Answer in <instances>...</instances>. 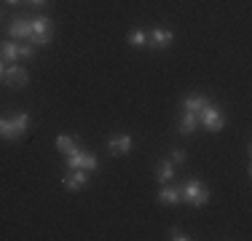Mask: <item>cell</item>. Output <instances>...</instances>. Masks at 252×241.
I'll return each mask as SVG.
<instances>
[{
	"label": "cell",
	"mask_w": 252,
	"mask_h": 241,
	"mask_svg": "<svg viewBox=\"0 0 252 241\" xmlns=\"http://www.w3.org/2000/svg\"><path fill=\"white\" fill-rule=\"evenodd\" d=\"M180 201L190 204V207H207L209 204V188L201 180H188V182L180 185Z\"/></svg>",
	"instance_id": "6da1fadb"
},
{
	"label": "cell",
	"mask_w": 252,
	"mask_h": 241,
	"mask_svg": "<svg viewBox=\"0 0 252 241\" xmlns=\"http://www.w3.org/2000/svg\"><path fill=\"white\" fill-rule=\"evenodd\" d=\"M30 129V113H16L14 118H0V137L3 140H22Z\"/></svg>",
	"instance_id": "7a4b0ae2"
},
{
	"label": "cell",
	"mask_w": 252,
	"mask_h": 241,
	"mask_svg": "<svg viewBox=\"0 0 252 241\" xmlns=\"http://www.w3.org/2000/svg\"><path fill=\"white\" fill-rule=\"evenodd\" d=\"M199 126H204L207 131H223L225 129L223 110H220L218 105H212V102H209L207 107H201V110H199Z\"/></svg>",
	"instance_id": "3957f363"
},
{
	"label": "cell",
	"mask_w": 252,
	"mask_h": 241,
	"mask_svg": "<svg viewBox=\"0 0 252 241\" xmlns=\"http://www.w3.org/2000/svg\"><path fill=\"white\" fill-rule=\"evenodd\" d=\"M51 32H54V22L49 19V16H43V14L32 16V35H30V43L49 46L51 43Z\"/></svg>",
	"instance_id": "277c9868"
},
{
	"label": "cell",
	"mask_w": 252,
	"mask_h": 241,
	"mask_svg": "<svg viewBox=\"0 0 252 241\" xmlns=\"http://www.w3.org/2000/svg\"><path fill=\"white\" fill-rule=\"evenodd\" d=\"M8 35L16 40H30V35H32V16L16 14L14 19L8 22Z\"/></svg>",
	"instance_id": "5b68a950"
},
{
	"label": "cell",
	"mask_w": 252,
	"mask_h": 241,
	"mask_svg": "<svg viewBox=\"0 0 252 241\" xmlns=\"http://www.w3.org/2000/svg\"><path fill=\"white\" fill-rule=\"evenodd\" d=\"M3 81H5V86H11V89H25L30 83V75H27L25 67H19V64H5Z\"/></svg>",
	"instance_id": "8992f818"
},
{
	"label": "cell",
	"mask_w": 252,
	"mask_h": 241,
	"mask_svg": "<svg viewBox=\"0 0 252 241\" xmlns=\"http://www.w3.org/2000/svg\"><path fill=\"white\" fill-rule=\"evenodd\" d=\"M131 148H134V140H131L129 134H118V137H110V140H107V153L116 155V158L129 155Z\"/></svg>",
	"instance_id": "52a82bcc"
},
{
	"label": "cell",
	"mask_w": 252,
	"mask_h": 241,
	"mask_svg": "<svg viewBox=\"0 0 252 241\" xmlns=\"http://www.w3.org/2000/svg\"><path fill=\"white\" fill-rule=\"evenodd\" d=\"M172 43H175V32L166 27H156L151 35H148V46L156 48V51H161V48H169Z\"/></svg>",
	"instance_id": "ba28073f"
},
{
	"label": "cell",
	"mask_w": 252,
	"mask_h": 241,
	"mask_svg": "<svg viewBox=\"0 0 252 241\" xmlns=\"http://www.w3.org/2000/svg\"><path fill=\"white\" fill-rule=\"evenodd\" d=\"M67 172L70 174H64V180H62V185L67 190H81L89 185V172H83V169H67Z\"/></svg>",
	"instance_id": "9c48e42d"
},
{
	"label": "cell",
	"mask_w": 252,
	"mask_h": 241,
	"mask_svg": "<svg viewBox=\"0 0 252 241\" xmlns=\"http://www.w3.org/2000/svg\"><path fill=\"white\" fill-rule=\"evenodd\" d=\"M156 198H158V204L175 207V204H180V188H175L172 182H164V188L156 193Z\"/></svg>",
	"instance_id": "30bf717a"
},
{
	"label": "cell",
	"mask_w": 252,
	"mask_h": 241,
	"mask_svg": "<svg viewBox=\"0 0 252 241\" xmlns=\"http://www.w3.org/2000/svg\"><path fill=\"white\" fill-rule=\"evenodd\" d=\"M0 59L5 64H16V59H19V43L16 40H0Z\"/></svg>",
	"instance_id": "8fae6325"
},
{
	"label": "cell",
	"mask_w": 252,
	"mask_h": 241,
	"mask_svg": "<svg viewBox=\"0 0 252 241\" xmlns=\"http://www.w3.org/2000/svg\"><path fill=\"white\" fill-rule=\"evenodd\" d=\"M196 129H199V116H196V113L183 110V118H180V134H183V137H190Z\"/></svg>",
	"instance_id": "7c38bea8"
},
{
	"label": "cell",
	"mask_w": 252,
	"mask_h": 241,
	"mask_svg": "<svg viewBox=\"0 0 252 241\" xmlns=\"http://www.w3.org/2000/svg\"><path fill=\"white\" fill-rule=\"evenodd\" d=\"M209 105V99L204 94H188L183 99V110H188V113H196V116H199V110L201 107H207Z\"/></svg>",
	"instance_id": "4fadbf2b"
},
{
	"label": "cell",
	"mask_w": 252,
	"mask_h": 241,
	"mask_svg": "<svg viewBox=\"0 0 252 241\" xmlns=\"http://www.w3.org/2000/svg\"><path fill=\"white\" fill-rule=\"evenodd\" d=\"M57 148H59V153H62V155H73V153H78V150H83L70 134H59L57 137Z\"/></svg>",
	"instance_id": "5bb4252c"
},
{
	"label": "cell",
	"mask_w": 252,
	"mask_h": 241,
	"mask_svg": "<svg viewBox=\"0 0 252 241\" xmlns=\"http://www.w3.org/2000/svg\"><path fill=\"white\" fill-rule=\"evenodd\" d=\"M175 164H172V161H161L158 166H156V180H158L161 185L164 182H172V180H175Z\"/></svg>",
	"instance_id": "9a60e30c"
},
{
	"label": "cell",
	"mask_w": 252,
	"mask_h": 241,
	"mask_svg": "<svg viewBox=\"0 0 252 241\" xmlns=\"http://www.w3.org/2000/svg\"><path fill=\"white\" fill-rule=\"evenodd\" d=\"M126 43H129L131 48H145L148 46V32H145V30H140V27L131 30V32L126 35Z\"/></svg>",
	"instance_id": "2e32d148"
},
{
	"label": "cell",
	"mask_w": 252,
	"mask_h": 241,
	"mask_svg": "<svg viewBox=\"0 0 252 241\" xmlns=\"http://www.w3.org/2000/svg\"><path fill=\"white\" fill-rule=\"evenodd\" d=\"M97 166H99V158L94 153H89V150H83V155H81V169L83 172H97Z\"/></svg>",
	"instance_id": "e0dca14e"
},
{
	"label": "cell",
	"mask_w": 252,
	"mask_h": 241,
	"mask_svg": "<svg viewBox=\"0 0 252 241\" xmlns=\"http://www.w3.org/2000/svg\"><path fill=\"white\" fill-rule=\"evenodd\" d=\"M35 48H38L35 43L22 40V43H19V57H22V59H32V57H35Z\"/></svg>",
	"instance_id": "ac0fdd59"
},
{
	"label": "cell",
	"mask_w": 252,
	"mask_h": 241,
	"mask_svg": "<svg viewBox=\"0 0 252 241\" xmlns=\"http://www.w3.org/2000/svg\"><path fill=\"white\" fill-rule=\"evenodd\" d=\"M172 164H175V166H183L185 164V161H188V155H185V150L183 148H172Z\"/></svg>",
	"instance_id": "d6986e66"
},
{
	"label": "cell",
	"mask_w": 252,
	"mask_h": 241,
	"mask_svg": "<svg viewBox=\"0 0 252 241\" xmlns=\"http://www.w3.org/2000/svg\"><path fill=\"white\" fill-rule=\"evenodd\" d=\"M166 239H175V241H188V239H193V236H190V233H185L183 228H169Z\"/></svg>",
	"instance_id": "ffe728a7"
},
{
	"label": "cell",
	"mask_w": 252,
	"mask_h": 241,
	"mask_svg": "<svg viewBox=\"0 0 252 241\" xmlns=\"http://www.w3.org/2000/svg\"><path fill=\"white\" fill-rule=\"evenodd\" d=\"M27 3H32V5H49V0H27Z\"/></svg>",
	"instance_id": "44dd1931"
},
{
	"label": "cell",
	"mask_w": 252,
	"mask_h": 241,
	"mask_svg": "<svg viewBox=\"0 0 252 241\" xmlns=\"http://www.w3.org/2000/svg\"><path fill=\"white\" fill-rule=\"evenodd\" d=\"M3 72H5V62L0 59V81H3Z\"/></svg>",
	"instance_id": "7402d4cb"
},
{
	"label": "cell",
	"mask_w": 252,
	"mask_h": 241,
	"mask_svg": "<svg viewBox=\"0 0 252 241\" xmlns=\"http://www.w3.org/2000/svg\"><path fill=\"white\" fill-rule=\"evenodd\" d=\"M5 3H8V5H16V3H19V0H5Z\"/></svg>",
	"instance_id": "603a6c76"
},
{
	"label": "cell",
	"mask_w": 252,
	"mask_h": 241,
	"mask_svg": "<svg viewBox=\"0 0 252 241\" xmlns=\"http://www.w3.org/2000/svg\"><path fill=\"white\" fill-rule=\"evenodd\" d=\"M3 16H5V11H3V8H0V22H3Z\"/></svg>",
	"instance_id": "cb8c5ba5"
}]
</instances>
